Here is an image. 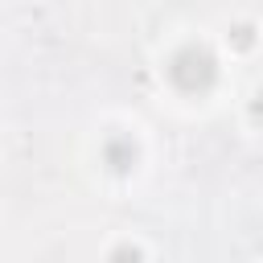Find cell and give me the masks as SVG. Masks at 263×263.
Returning <instances> with one entry per match:
<instances>
[{
	"label": "cell",
	"instance_id": "6da1fadb",
	"mask_svg": "<svg viewBox=\"0 0 263 263\" xmlns=\"http://www.w3.org/2000/svg\"><path fill=\"white\" fill-rule=\"evenodd\" d=\"M168 82L185 95H205L218 82V58L205 45H181L168 58Z\"/></svg>",
	"mask_w": 263,
	"mask_h": 263
},
{
	"label": "cell",
	"instance_id": "7a4b0ae2",
	"mask_svg": "<svg viewBox=\"0 0 263 263\" xmlns=\"http://www.w3.org/2000/svg\"><path fill=\"white\" fill-rule=\"evenodd\" d=\"M136 156H140V152H136V140H132V136H107V140H103V164H107L111 173H119V177L132 173V168H136Z\"/></svg>",
	"mask_w": 263,
	"mask_h": 263
},
{
	"label": "cell",
	"instance_id": "3957f363",
	"mask_svg": "<svg viewBox=\"0 0 263 263\" xmlns=\"http://www.w3.org/2000/svg\"><path fill=\"white\" fill-rule=\"evenodd\" d=\"M107 263H144V251L132 247V242H119V247L107 255Z\"/></svg>",
	"mask_w": 263,
	"mask_h": 263
},
{
	"label": "cell",
	"instance_id": "277c9868",
	"mask_svg": "<svg viewBox=\"0 0 263 263\" xmlns=\"http://www.w3.org/2000/svg\"><path fill=\"white\" fill-rule=\"evenodd\" d=\"M247 115H251V123H263V90L251 99V107H247Z\"/></svg>",
	"mask_w": 263,
	"mask_h": 263
},
{
	"label": "cell",
	"instance_id": "5b68a950",
	"mask_svg": "<svg viewBox=\"0 0 263 263\" xmlns=\"http://www.w3.org/2000/svg\"><path fill=\"white\" fill-rule=\"evenodd\" d=\"M234 33H238V37H234V41H238V45H242V49H247V45H251V29H247V25H242V29H234Z\"/></svg>",
	"mask_w": 263,
	"mask_h": 263
}]
</instances>
